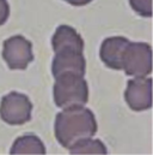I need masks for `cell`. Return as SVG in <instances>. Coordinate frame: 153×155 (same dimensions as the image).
<instances>
[{
    "label": "cell",
    "instance_id": "obj_1",
    "mask_svg": "<svg viewBox=\"0 0 153 155\" xmlns=\"http://www.w3.org/2000/svg\"><path fill=\"white\" fill-rule=\"evenodd\" d=\"M54 131L58 142L70 149L78 141L96 135L97 121L90 110L83 106H72L56 116Z\"/></svg>",
    "mask_w": 153,
    "mask_h": 155
},
{
    "label": "cell",
    "instance_id": "obj_2",
    "mask_svg": "<svg viewBox=\"0 0 153 155\" xmlns=\"http://www.w3.org/2000/svg\"><path fill=\"white\" fill-rule=\"evenodd\" d=\"M54 101L58 107L83 106L89 101V88L84 76L65 72L55 77Z\"/></svg>",
    "mask_w": 153,
    "mask_h": 155
},
{
    "label": "cell",
    "instance_id": "obj_3",
    "mask_svg": "<svg viewBox=\"0 0 153 155\" xmlns=\"http://www.w3.org/2000/svg\"><path fill=\"white\" fill-rule=\"evenodd\" d=\"M121 70L128 76L145 77L152 72V48L148 43L130 42L121 58Z\"/></svg>",
    "mask_w": 153,
    "mask_h": 155
},
{
    "label": "cell",
    "instance_id": "obj_4",
    "mask_svg": "<svg viewBox=\"0 0 153 155\" xmlns=\"http://www.w3.org/2000/svg\"><path fill=\"white\" fill-rule=\"evenodd\" d=\"M33 104L24 94L12 91L0 102V118L10 125H23L31 119Z\"/></svg>",
    "mask_w": 153,
    "mask_h": 155
},
{
    "label": "cell",
    "instance_id": "obj_5",
    "mask_svg": "<svg viewBox=\"0 0 153 155\" xmlns=\"http://www.w3.org/2000/svg\"><path fill=\"white\" fill-rule=\"evenodd\" d=\"M2 58L11 70H25L34 60L33 45L24 36H12L4 42Z\"/></svg>",
    "mask_w": 153,
    "mask_h": 155
},
{
    "label": "cell",
    "instance_id": "obj_6",
    "mask_svg": "<svg viewBox=\"0 0 153 155\" xmlns=\"http://www.w3.org/2000/svg\"><path fill=\"white\" fill-rule=\"evenodd\" d=\"M124 99L128 106L136 112L145 111L152 106V79L135 77L130 79L124 91Z\"/></svg>",
    "mask_w": 153,
    "mask_h": 155
},
{
    "label": "cell",
    "instance_id": "obj_7",
    "mask_svg": "<svg viewBox=\"0 0 153 155\" xmlns=\"http://www.w3.org/2000/svg\"><path fill=\"white\" fill-rule=\"evenodd\" d=\"M83 52L84 51L73 48H62L55 51V58L52 65V72L54 77L65 72H73L84 76L86 71V60Z\"/></svg>",
    "mask_w": 153,
    "mask_h": 155
},
{
    "label": "cell",
    "instance_id": "obj_8",
    "mask_svg": "<svg viewBox=\"0 0 153 155\" xmlns=\"http://www.w3.org/2000/svg\"><path fill=\"white\" fill-rule=\"evenodd\" d=\"M129 40L122 36L108 38L103 41L101 47V59L102 61L113 70H121V58L126 46Z\"/></svg>",
    "mask_w": 153,
    "mask_h": 155
},
{
    "label": "cell",
    "instance_id": "obj_9",
    "mask_svg": "<svg viewBox=\"0 0 153 155\" xmlns=\"http://www.w3.org/2000/svg\"><path fill=\"white\" fill-rule=\"evenodd\" d=\"M52 45L54 52L62 48H73L84 51V41L81 36L70 25H60L56 29L52 39Z\"/></svg>",
    "mask_w": 153,
    "mask_h": 155
},
{
    "label": "cell",
    "instance_id": "obj_10",
    "mask_svg": "<svg viewBox=\"0 0 153 155\" xmlns=\"http://www.w3.org/2000/svg\"><path fill=\"white\" fill-rule=\"evenodd\" d=\"M11 154H45V147L35 135H25L17 138L11 148Z\"/></svg>",
    "mask_w": 153,
    "mask_h": 155
},
{
    "label": "cell",
    "instance_id": "obj_11",
    "mask_svg": "<svg viewBox=\"0 0 153 155\" xmlns=\"http://www.w3.org/2000/svg\"><path fill=\"white\" fill-rule=\"evenodd\" d=\"M71 154H107V148L99 140L84 138L70 148Z\"/></svg>",
    "mask_w": 153,
    "mask_h": 155
},
{
    "label": "cell",
    "instance_id": "obj_12",
    "mask_svg": "<svg viewBox=\"0 0 153 155\" xmlns=\"http://www.w3.org/2000/svg\"><path fill=\"white\" fill-rule=\"evenodd\" d=\"M133 10L142 17L152 16V0H129Z\"/></svg>",
    "mask_w": 153,
    "mask_h": 155
},
{
    "label": "cell",
    "instance_id": "obj_13",
    "mask_svg": "<svg viewBox=\"0 0 153 155\" xmlns=\"http://www.w3.org/2000/svg\"><path fill=\"white\" fill-rule=\"evenodd\" d=\"M10 16V6L7 0H0V25H2Z\"/></svg>",
    "mask_w": 153,
    "mask_h": 155
},
{
    "label": "cell",
    "instance_id": "obj_14",
    "mask_svg": "<svg viewBox=\"0 0 153 155\" xmlns=\"http://www.w3.org/2000/svg\"><path fill=\"white\" fill-rule=\"evenodd\" d=\"M65 1L70 2L73 6H84V5L89 4V2H91L92 0H65Z\"/></svg>",
    "mask_w": 153,
    "mask_h": 155
}]
</instances>
